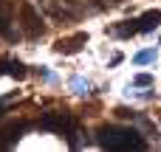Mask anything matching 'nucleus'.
<instances>
[{
    "label": "nucleus",
    "mask_w": 161,
    "mask_h": 152,
    "mask_svg": "<svg viewBox=\"0 0 161 152\" xmlns=\"http://www.w3.org/2000/svg\"><path fill=\"white\" fill-rule=\"evenodd\" d=\"M133 85H139V87H150V85H153V76H150V73H139V76L133 79Z\"/></svg>",
    "instance_id": "10"
},
{
    "label": "nucleus",
    "mask_w": 161,
    "mask_h": 152,
    "mask_svg": "<svg viewBox=\"0 0 161 152\" xmlns=\"http://www.w3.org/2000/svg\"><path fill=\"white\" fill-rule=\"evenodd\" d=\"M156 59H158V51H156V48L139 51V54L133 56V62H136V65H150V62H156Z\"/></svg>",
    "instance_id": "8"
},
{
    "label": "nucleus",
    "mask_w": 161,
    "mask_h": 152,
    "mask_svg": "<svg viewBox=\"0 0 161 152\" xmlns=\"http://www.w3.org/2000/svg\"><path fill=\"white\" fill-rule=\"evenodd\" d=\"M110 34L113 37H133V34H139V20H125L122 25H113Z\"/></svg>",
    "instance_id": "7"
},
{
    "label": "nucleus",
    "mask_w": 161,
    "mask_h": 152,
    "mask_svg": "<svg viewBox=\"0 0 161 152\" xmlns=\"http://www.w3.org/2000/svg\"><path fill=\"white\" fill-rule=\"evenodd\" d=\"M3 113H6V107H3V104H0V118H3Z\"/></svg>",
    "instance_id": "12"
},
{
    "label": "nucleus",
    "mask_w": 161,
    "mask_h": 152,
    "mask_svg": "<svg viewBox=\"0 0 161 152\" xmlns=\"http://www.w3.org/2000/svg\"><path fill=\"white\" fill-rule=\"evenodd\" d=\"M85 42H88V34H74V37H68V39H59V42L54 45V51H57V54H76V51H82Z\"/></svg>",
    "instance_id": "4"
},
{
    "label": "nucleus",
    "mask_w": 161,
    "mask_h": 152,
    "mask_svg": "<svg viewBox=\"0 0 161 152\" xmlns=\"http://www.w3.org/2000/svg\"><path fill=\"white\" fill-rule=\"evenodd\" d=\"M71 85H74V90H76V93H88V82H82L79 76H74V79H71Z\"/></svg>",
    "instance_id": "11"
},
{
    "label": "nucleus",
    "mask_w": 161,
    "mask_h": 152,
    "mask_svg": "<svg viewBox=\"0 0 161 152\" xmlns=\"http://www.w3.org/2000/svg\"><path fill=\"white\" fill-rule=\"evenodd\" d=\"M40 127H42V130H54V133H59V135H68V138H71V147H76V144H74L76 127H74V121H71L68 116H62V113H48V116H42Z\"/></svg>",
    "instance_id": "2"
},
{
    "label": "nucleus",
    "mask_w": 161,
    "mask_h": 152,
    "mask_svg": "<svg viewBox=\"0 0 161 152\" xmlns=\"http://www.w3.org/2000/svg\"><path fill=\"white\" fill-rule=\"evenodd\" d=\"M99 144L108 149H144L147 144L139 138V133L127 130V127H108L99 133Z\"/></svg>",
    "instance_id": "1"
},
{
    "label": "nucleus",
    "mask_w": 161,
    "mask_h": 152,
    "mask_svg": "<svg viewBox=\"0 0 161 152\" xmlns=\"http://www.w3.org/2000/svg\"><path fill=\"white\" fill-rule=\"evenodd\" d=\"M158 25H161V11H147V14L139 17V31L142 34H147V31H153Z\"/></svg>",
    "instance_id": "6"
},
{
    "label": "nucleus",
    "mask_w": 161,
    "mask_h": 152,
    "mask_svg": "<svg viewBox=\"0 0 161 152\" xmlns=\"http://www.w3.org/2000/svg\"><path fill=\"white\" fill-rule=\"evenodd\" d=\"M20 17H23V28H25V34L28 37H40L45 28H42V20L37 17V11L28 6V3H23L20 6Z\"/></svg>",
    "instance_id": "3"
},
{
    "label": "nucleus",
    "mask_w": 161,
    "mask_h": 152,
    "mask_svg": "<svg viewBox=\"0 0 161 152\" xmlns=\"http://www.w3.org/2000/svg\"><path fill=\"white\" fill-rule=\"evenodd\" d=\"M25 130H28V124H25V121H14V124L3 127V130H0V135H3V147H8L11 141H17Z\"/></svg>",
    "instance_id": "5"
},
{
    "label": "nucleus",
    "mask_w": 161,
    "mask_h": 152,
    "mask_svg": "<svg viewBox=\"0 0 161 152\" xmlns=\"http://www.w3.org/2000/svg\"><path fill=\"white\" fill-rule=\"evenodd\" d=\"M8 73H11L14 79H23V76H25V65H23V62H8Z\"/></svg>",
    "instance_id": "9"
},
{
    "label": "nucleus",
    "mask_w": 161,
    "mask_h": 152,
    "mask_svg": "<svg viewBox=\"0 0 161 152\" xmlns=\"http://www.w3.org/2000/svg\"><path fill=\"white\" fill-rule=\"evenodd\" d=\"M68 3H74V0H68Z\"/></svg>",
    "instance_id": "13"
}]
</instances>
